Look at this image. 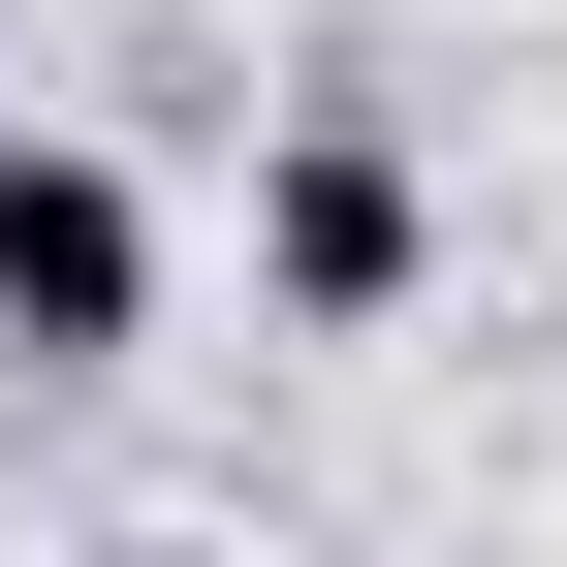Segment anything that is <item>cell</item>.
Here are the masks:
<instances>
[{
  "mask_svg": "<svg viewBox=\"0 0 567 567\" xmlns=\"http://www.w3.org/2000/svg\"><path fill=\"white\" fill-rule=\"evenodd\" d=\"M252 284H284L316 347H379L410 284H442V158H410L379 95H316V126H252Z\"/></svg>",
  "mask_w": 567,
  "mask_h": 567,
  "instance_id": "cell-1",
  "label": "cell"
},
{
  "mask_svg": "<svg viewBox=\"0 0 567 567\" xmlns=\"http://www.w3.org/2000/svg\"><path fill=\"white\" fill-rule=\"evenodd\" d=\"M158 347V189L95 126H0V379H126Z\"/></svg>",
  "mask_w": 567,
  "mask_h": 567,
  "instance_id": "cell-2",
  "label": "cell"
},
{
  "mask_svg": "<svg viewBox=\"0 0 567 567\" xmlns=\"http://www.w3.org/2000/svg\"><path fill=\"white\" fill-rule=\"evenodd\" d=\"M95 567H189V536H95Z\"/></svg>",
  "mask_w": 567,
  "mask_h": 567,
  "instance_id": "cell-3",
  "label": "cell"
}]
</instances>
